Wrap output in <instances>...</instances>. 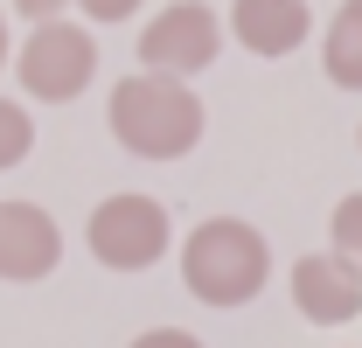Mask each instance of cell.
<instances>
[{"label": "cell", "instance_id": "cell-11", "mask_svg": "<svg viewBox=\"0 0 362 348\" xmlns=\"http://www.w3.org/2000/svg\"><path fill=\"white\" fill-rule=\"evenodd\" d=\"M28 146H35V126H28V112H21L14 98H0V168L28 161Z\"/></svg>", "mask_w": 362, "mask_h": 348}, {"label": "cell", "instance_id": "cell-12", "mask_svg": "<svg viewBox=\"0 0 362 348\" xmlns=\"http://www.w3.org/2000/svg\"><path fill=\"white\" fill-rule=\"evenodd\" d=\"M133 348H202V342H195L188 327H146V335H139Z\"/></svg>", "mask_w": 362, "mask_h": 348}, {"label": "cell", "instance_id": "cell-7", "mask_svg": "<svg viewBox=\"0 0 362 348\" xmlns=\"http://www.w3.org/2000/svg\"><path fill=\"white\" fill-rule=\"evenodd\" d=\"M56 258H63V237L42 202H0V279H14V286L49 279Z\"/></svg>", "mask_w": 362, "mask_h": 348}, {"label": "cell", "instance_id": "cell-14", "mask_svg": "<svg viewBox=\"0 0 362 348\" xmlns=\"http://www.w3.org/2000/svg\"><path fill=\"white\" fill-rule=\"evenodd\" d=\"M14 7H21V14H28V21H35V28H42V21H56V14H63V7H70V0H14Z\"/></svg>", "mask_w": 362, "mask_h": 348}, {"label": "cell", "instance_id": "cell-15", "mask_svg": "<svg viewBox=\"0 0 362 348\" xmlns=\"http://www.w3.org/2000/svg\"><path fill=\"white\" fill-rule=\"evenodd\" d=\"M0 63H7V14H0Z\"/></svg>", "mask_w": 362, "mask_h": 348}, {"label": "cell", "instance_id": "cell-4", "mask_svg": "<svg viewBox=\"0 0 362 348\" xmlns=\"http://www.w3.org/2000/svg\"><path fill=\"white\" fill-rule=\"evenodd\" d=\"M168 251V209L153 195H105L90 209V258L105 272H146Z\"/></svg>", "mask_w": 362, "mask_h": 348}, {"label": "cell", "instance_id": "cell-5", "mask_svg": "<svg viewBox=\"0 0 362 348\" xmlns=\"http://www.w3.org/2000/svg\"><path fill=\"white\" fill-rule=\"evenodd\" d=\"M216 49H223V21H216V7H202V0H175V7H160L146 28H139V63L153 70V77H195V70H209L216 63Z\"/></svg>", "mask_w": 362, "mask_h": 348}, {"label": "cell", "instance_id": "cell-6", "mask_svg": "<svg viewBox=\"0 0 362 348\" xmlns=\"http://www.w3.org/2000/svg\"><path fill=\"white\" fill-rule=\"evenodd\" d=\"M293 306L314 320V327H341L362 313V272L334 251H307L293 265Z\"/></svg>", "mask_w": 362, "mask_h": 348}, {"label": "cell", "instance_id": "cell-10", "mask_svg": "<svg viewBox=\"0 0 362 348\" xmlns=\"http://www.w3.org/2000/svg\"><path fill=\"white\" fill-rule=\"evenodd\" d=\"M327 237H334L327 251H334V258H349V265L362 272V195H341V202H334V223H327Z\"/></svg>", "mask_w": 362, "mask_h": 348}, {"label": "cell", "instance_id": "cell-1", "mask_svg": "<svg viewBox=\"0 0 362 348\" xmlns=\"http://www.w3.org/2000/svg\"><path fill=\"white\" fill-rule=\"evenodd\" d=\"M272 279V244L244 216H209L181 244V286L202 306H244Z\"/></svg>", "mask_w": 362, "mask_h": 348}, {"label": "cell", "instance_id": "cell-2", "mask_svg": "<svg viewBox=\"0 0 362 348\" xmlns=\"http://www.w3.org/2000/svg\"><path fill=\"white\" fill-rule=\"evenodd\" d=\"M112 132L119 146L139 161H181L195 139H202V98L181 84V77H153L139 70L112 91Z\"/></svg>", "mask_w": 362, "mask_h": 348}, {"label": "cell", "instance_id": "cell-8", "mask_svg": "<svg viewBox=\"0 0 362 348\" xmlns=\"http://www.w3.org/2000/svg\"><path fill=\"white\" fill-rule=\"evenodd\" d=\"M230 28H237V42L251 56H293L307 42L314 14H307V0H237L230 7Z\"/></svg>", "mask_w": 362, "mask_h": 348}, {"label": "cell", "instance_id": "cell-13", "mask_svg": "<svg viewBox=\"0 0 362 348\" xmlns=\"http://www.w3.org/2000/svg\"><path fill=\"white\" fill-rule=\"evenodd\" d=\"M90 21H126V14H139V0H77Z\"/></svg>", "mask_w": 362, "mask_h": 348}, {"label": "cell", "instance_id": "cell-3", "mask_svg": "<svg viewBox=\"0 0 362 348\" xmlns=\"http://www.w3.org/2000/svg\"><path fill=\"white\" fill-rule=\"evenodd\" d=\"M14 70H21V91H28V98L70 105V98L90 84V70H98V42H90V28H77V21H42V28L21 42Z\"/></svg>", "mask_w": 362, "mask_h": 348}, {"label": "cell", "instance_id": "cell-9", "mask_svg": "<svg viewBox=\"0 0 362 348\" xmlns=\"http://www.w3.org/2000/svg\"><path fill=\"white\" fill-rule=\"evenodd\" d=\"M320 56H327V77H334L341 91H362V0H349V7L327 21Z\"/></svg>", "mask_w": 362, "mask_h": 348}]
</instances>
